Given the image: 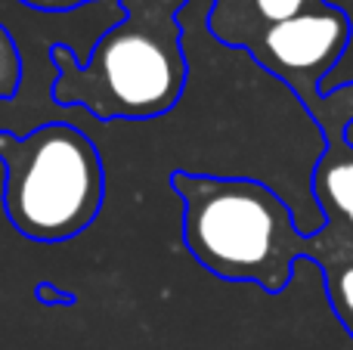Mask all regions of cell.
Listing matches in <instances>:
<instances>
[{"label": "cell", "mask_w": 353, "mask_h": 350, "mask_svg": "<svg viewBox=\"0 0 353 350\" xmlns=\"http://www.w3.org/2000/svg\"><path fill=\"white\" fill-rule=\"evenodd\" d=\"M171 189L183 202V245L211 276L251 282L267 295L292 285L310 236L276 189L254 177L192 171H174Z\"/></svg>", "instance_id": "obj_2"}, {"label": "cell", "mask_w": 353, "mask_h": 350, "mask_svg": "<svg viewBox=\"0 0 353 350\" xmlns=\"http://www.w3.org/2000/svg\"><path fill=\"white\" fill-rule=\"evenodd\" d=\"M323 3L325 0H211L208 31L223 47L245 50L273 25H282Z\"/></svg>", "instance_id": "obj_6"}, {"label": "cell", "mask_w": 353, "mask_h": 350, "mask_svg": "<svg viewBox=\"0 0 353 350\" xmlns=\"http://www.w3.org/2000/svg\"><path fill=\"white\" fill-rule=\"evenodd\" d=\"M323 127L325 146L310 174V189L323 211V229L353 245V143L347 140V121L335 115H313Z\"/></svg>", "instance_id": "obj_5"}, {"label": "cell", "mask_w": 353, "mask_h": 350, "mask_svg": "<svg viewBox=\"0 0 353 350\" xmlns=\"http://www.w3.org/2000/svg\"><path fill=\"white\" fill-rule=\"evenodd\" d=\"M22 74H25V62L22 53H19V43L12 37V31L6 25H0V103L16 99Z\"/></svg>", "instance_id": "obj_8"}, {"label": "cell", "mask_w": 353, "mask_h": 350, "mask_svg": "<svg viewBox=\"0 0 353 350\" xmlns=\"http://www.w3.org/2000/svg\"><path fill=\"white\" fill-rule=\"evenodd\" d=\"M3 211L31 242H68L99 217L105 165L97 143L68 121H50L25 136L0 130Z\"/></svg>", "instance_id": "obj_3"}, {"label": "cell", "mask_w": 353, "mask_h": 350, "mask_svg": "<svg viewBox=\"0 0 353 350\" xmlns=\"http://www.w3.org/2000/svg\"><path fill=\"white\" fill-rule=\"evenodd\" d=\"M307 260L319 267L325 301H329L332 313L338 316V322L344 326V332L353 338V245L319 227L316 233H310Z\"/></svg>", "instance_id": "obj_7"}, {"label": "cell", "mask_w": 353, "mask_h": 350, "mask_svg": "<svg viewBox=\"0 0 353 350\" xmlns=\"http://www.w3.org/2000/svg\"><path fill=\"white\" fill-rule=\"evenodd\" d=\"M325 99L332 103V109L341 112V115H347L350 121H353V84L332 87V90H325Z\"/></svg>", "instance_id": "obj_10"}, {"label": "cell", "mask_w": 353, "mask_h": 350, "mask_svg": "<svg viewBox=\"0 0 353 350\" xmlns=\"http://www.w3.org/2000/svg\"><path fill=\"white\" fill-rule=\"evenodd\" d=\"M350 37V16L338 3L325 0L316 10H307L257 34L245 53L267 74L282 81L307 112H313L323 99L329 74L347 53Z\"/></svg>", "instance_id": "obj_4"}, {"label": "cell", "mask_w": 353, "mask_h": 350, "mask_svg": "<svg viewBox=\"0 0 353 350\" xmlns=\"http://www.w3.org/2000/svg\"><path fill=\"white\" fill-rule=\"evenodd\" d=\"M19 3L41 12H68V10H81L87 3H97V0H19Z\"/></svg>", "instance_id": "obj_11"}, {"label": "cell", "mask_w": 353, "mask_h": 350, "mask_svg": "<svg viewBox=\"0 0 353 350\" xmlns=\"http://www.w3.org/2000/svg\"><path fill=\"white\" fill-rule=\"evenodd\" d=\"M34 298H37V304H65V307L78 304V298H74L72 291H59L53 282H37L34 285Z\"/></svg>", "instance_id": "obj_9"}, {"label": "cell", "mask_w": 353, "mask_h": 350, "mask_svg": "<svg viewBox=\"0 0 353 350\" xmlns=\"http://www.w3.org/2000/svg\"><path fill=\"white\" fill-rule=\"evenodd\" d=\"M124 19L112 25L84 62L56 41L53 103L84 109L99 121H149L183 99L189 62L183 53L180 10L189 0H118Z\"/></svg>", "instance_id": "obj_1"}]
</instances>
